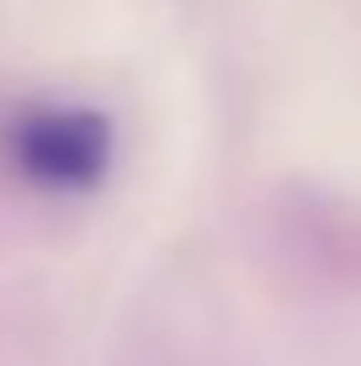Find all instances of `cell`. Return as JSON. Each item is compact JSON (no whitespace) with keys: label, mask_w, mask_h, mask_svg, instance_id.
Masks as SVG:
<instances>
[{"label":"cell","mask_w":361,"mask_h":366,"mask_svg":"<svg viewBox=\"0 0 361 366\" xmlns=\"http://www.w3.org/2000/svg\"><path fill=\"white\" fill-rule=\"evenodd\" d=\"M6 159L37 192H91L112 170V122L91 107H32L6 128Z\"/></svg>","instance_id":"obj_1"}]
</instances>
